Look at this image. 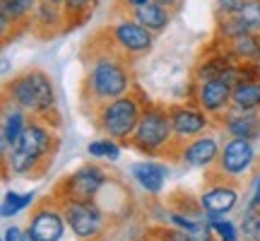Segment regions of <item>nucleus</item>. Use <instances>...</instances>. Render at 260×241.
<instances>
[{
    "instance_id": "9d476101",
    "label": "nucleus",
    "mask_w": 260,
    "mask_h": 241,
    "mask_svg": "<svg viewBox=\"0 0 260 241\" xmlns=\"http://www.w3.org/2000/svg\"><path fill=\"white\" fill-rule=\"evenodd\" d=\"M65 227H68V220L63 215L60 200L51 193L34 205V210L29 215L27 232L37 241H60L65 234Z\"/></svg>"
},
{
    "instance_id": "7c9ffc66",
    "label": "nucleus",
    "mask_w": 260,
    "mask_h": 241,
    "mask_svg": "<svg viewBox=\"0 0 260 241\" xmlns=\"http://www.w3.org/2000/svg\"><path fill=\"white\" fill-rule=\"evenodd\" d=\"M248 0H214V15H241Z\"/></svg>"
},
{
    "instance_id": "f03ea898",
    "label": "nucleus",
    "mask_w": 260,
    "mask_h": 241,
    "mask_svg": "<svg viewBox=\"0 0 260 241\" xmlns=\"http://www.w3.org/2000/svg\"><path fill=\"white\" fill-rule=\"evenodd\" d=\"M58 147H60V138H58L56 126L31 118L22 138L12 145L8 157L3 159V167L10 169L15 176L41 178L53 164Z\"/></svg>"
},
{
    "instance_id": "2f4dec72",
    "label": "nucleus",
    "mask_w": 260,
    "mask_h": 241,
    "mask_svg": "<svg viewBox=\"0 0 260 241\" xmlns=\"http://www.w3.org/2000/svg\"><path fill=\"white\" fill-rule=\"evenodd\" d=\"M149 3H154V0H116L113 3V12L116 15H128V12L142 8V5H149Z\"/></svg>"
},
{
    "instance_id": "bb28decb",
    "label": "nucleus",
    "mask_w": 260,
    "mask_h": 241,
    "mask_svg": "<svg viewBox=\"0 0 260 241\" xmlns=\"http://www.w3.org/2000/svg\"><path fill=\"white\" fill-rule=\"evenodd\" d=\"M31 203H34V193H15V191H8L5 198H3V217H12V215L22 213Z\"/></svg>"
},
{
    "instance_id": "393cba45",
    "label": "nucleus",
    "mask_w": 260,
    "mask_h": 241,
    "mask_svg": "<svg viewBox=\"0 0 260 241\" xmlns=\"http://www.w3.org/2000/svg\"><path fill=\"white\" fill-rule=\"evenodd\" d=\"M87 152H89L92 157H96V159H109V162H116V159L121 157V142L104 135L102 140H92V142L87 145Z\"/></svg>"
},
{
    "instance_id": "4c0bfd02",
    "label": "nucleus",
    "mask_w": 260,
    "mask_h": 241,
    "mask_svg": "<svg viewBox=\"0 0 260 241\" xmlns=\"http://www.w3.org/2000/svg\"><path fill=\"white\" fill-rule=\"evenodd\" d=\"M210 241H219V239H217V236H212V239H210Z\"/></svg>"
},
{
    "instance_id": "5701e85b",
    "label": "nucleus",
    "mask_w": 260,
    "mask_h": 241,
    "mask_svg": "<svg viewBox=\"0 0 260 241\" xmlns=\"http://www.w3.org/2000/svg\"><path fill=\"white\" fill-rule=\"evenodd\" d=\"M232 106L236 109H253L260 111V77L243 80L232 89Z\"/></svg>"
},
{
    "instance_id": "a211bd4d",
    "label": "nucleus",
    "mask_w": 260,
    "mask_h": 241,
    "mask_svg": "<svg viewBox=\"0 0 260 241\" xmlns=\"http://www.w3.org/2000/svg\"><path fill=\"white\" fill-rule=\"evenodd\" d=\"M31 29L39 37H58L68 32L63 5H51V3H39L37 12L31 17Z\"/></svg>"
},
{
    "instance_id": "b1692460",
    "label": "nucleus",
    "mask_w": 260,
    "mask_h": 241,
    "mask_svg": "<svg viewBox=\"0 0 260 241\" xmlns=\"http://www.w3.org/2000/svg\"><path fill=\"white\" fill-rule=\"evenodd\" d=\"M243 32H251L246 27V22L241 19V15H214V37L229 41V39L239 37Z\"/></svg>"
},
{
    "instance_id": "ddd939ff",
    "label": "nucleus",
    "mask_w": 260,
    "mask_h": 241,
    "mask_svg": "<svg viewBox=\"0 0 260 241\" xmlns=\"http://www.w3.org/2000/svg\"><path fill=\"white\" fill-rule=\"evenodd\" d=\"M169 116H171V126L176 133L178 142L193 140L198 135H203L214 126V120L193 102H181L169 106Z\"/></svg>"
},
{
    "instance_id": "4468645a",
    "label": "nucleus",
    "mask_w": 260,
    "mask_h": 241,
    "mask_svg": "<svg viewBox=\"0 0 260 241\" xmlns=\"http://www.w3.org/2000/svg\"><path fill=\"white\" fill-rule=\"evenodd\" d=\"M222 152V142L217 140L214 133H203L193 140H186L181 145V155H178V164H186L190 169H212L219 159Z\"/></svg>"
},
{
    "instance_id": "20e7f679",
    "label": "nucleus",
    "mask_w": 260,
    "mask_h": 241,
    "mask_svg": "<svg viewBox=\"0 0 260 241\" xmlns=\"http://www.w3.org/2000/svg\"><path fill=\"white\" fill-rule=\"evenodd\" d=\"M181 145L183 142H178L174 126H171L169 106L167 104L149 102L138 123V128L133 133V138L128 140V147L138 149L140 155H145L149 159L178 162Z\"/></svg>"
},
{
    "instance_id": "f8f14e48",
    "label": "nucleus",
    "mask_w": 260,
    "mask_h": 241,
    "mask_svg": "<svg viewBox=\"0 0 260 241\" xmlns=\"http://www.w3.org/2000/svg\"><path fill=\"white\" fill-rule=\"evenodd\" d=\"M232 84L224 80H205V82H193L190 87V102L198 104L210 118L214 120V128L224 113L232 109Z\"/></svg>"
},
{
    "instance_id": "cd10ccee",
    "label": "nucleus",
    "mask_w": 260,
    "mask_h": 241,
    "mask_svg": "<svg viewBox=\"0 0 260 241\" xmlns=\"http://www.w3.org/2000/svg\"><path fill=\"white\" fill-rule=\"evenodd\" d=\"M145 241H190V236L178 227H152L145 234Z\"/></svg>"
},
{
    "instance_id": "6ab92c4d",
    "label": "nucleus",
    "mask_w": 260,
    "mask_h": 241,
    "mask_svg": "<svg viewBox=\"0 0 260 241\" xmlns=\"http://www.w3.org/2000/svg\"><path fill=\"white\" fill-rule=\"evenodd\" d=\"M217 39V37H214ZM222 41V39H219ZM226 53L239 63H258L260 65V34L258 32H243L239 37L222 41Z\"/></svg>"
},
{
    "instance_id": "39448f33",
    "label": "nucleus",
    "mask_w": 260,
    "mask_h": 241,
    "mask_svg": "<svg viewBox=\"0 0 260 241\" xmlns=\"http://www.w3.org/2000/svg\"><path fill=\"white\" fill-rule=\"evenodd\" d=\"M147 104H149V99L142 94V89L133 87L128 94L102 104L92 113L94 128L99 130V133H104L106 138L118 140L121 145H128V140L133 138V133L138 128L142 113L147 109Z\"/></svg>"
},
{
    "instance_id": "0eeeda50",
    "label": "nucleus",
    "mask_w": 260,
    "mask_h": 241,
    "mask_svg": "<svg viewBox=\"0 0 260 241\" xmlns=\"http://www.w3.org/2000/svg\"><path fill=\"white\" fill-rule=\"evenodd\" d=\"M258 162V152L253 140H243V138H226L222 142V152L219 159L207 174L219 178H229V181H241L243 176L253 174V167Z\"/></svg>"
},
{
    "instance_id": "a878e982",
    "label": "nucleus",
    "mask_w": 260,
    "mask_h": 241,
    "mask_svg": "<svg viewBox=\"0 0 260 241\" xmlns=\"http://www.w3.org/2000/svg\"><path fill=\"white\" fill-rule=\"evenodd\" d=\"M243 241H260V207H246L239 222Z\"/></svg>"
},
{
    "instance_id": "aec40b11",
    "label": "nucleus",
    "mask_w": 260,
    "mask_h": 241,
    "mask_svg": "<svg viewBox=\"0 0 260 241\" xmlns=\"http://www.w3.org/2000/svg\"><path fill=\"white\" fill-rule=\"evenodd\" d=\"M130 174H133L135 184H138L142 191H147V193H152V195L161 193L164 181H167V176H169L167 167L159 164V162H138V164H133Z\"/></svg>"
},
{
    "instance_id": "f704fd0d",
    "label": "nucleus",
    "mask_w": 260,
    "mask_h": 241,
    "mask_svg": "<svg viewBox=\"0 0 260 241\" xmlns=\"http://www.w3.org/2000/svg\"><path fill=\"white\" fill-rule=\"evenodd\" d=\"M157 3H161V5H167L169 10H174V12H178V10L183 8V3H186V0H157Z\"/></svg>"
},
{
    "instance_id": "423d86ee",
    "label": "nucleus",
    "mask_w": 260,
    "mask_h": 241,
    "mask_svg": "<svg viewBox=\"0 0 260 241\" xmlns=\"http://www.w3.org/2000/svg\"><path fill=\"white\" fill-rule=\"evenodd\" d=\"M102 34L109 39L121 53H125V56L133 58V61L147 56L149 51L154 48V39H157L154 32H149L147 27H142L133 15H116V17L109 22V27L102 29Z\"/></svg>"
},
{
    "instance_id": "c9c22d12",
    "label": "nucleus",
    "mask_w": 260,
    "mask_h": 241,
    "mask_svg": "<svg viewBox=\"0 0 260 241\" xmlns=\"http://www.w3.org/2000/svg\"><path fill=\"white\" fill-rule=\"evenodd\" d=\"M19 241H37V239H34L29 232H22V239H19Z\"/></svg>"
},
{
    "instance_id": "72a5a7b5",
    "label": "nucleus",
    "mask_w": 260,
    "mask_h": 241,
    "mask_svg": "<svg viewBox=\"0 0 260 241\" xmlns=\"http://www.w3.org/2000/svg\"><path fill=\"white\" fill-rule=\"evenodd\" d=\"M19 239H22V229H19V227H8V229H5L3 241H19Z\"/></svg>"
},
{
    "instance_id": "7ed1b4c3",
    "label": "nucleus",
    "mask_w": 260,
    "mask_h": 241,
    "mask_svg": "<svg viewBox=\"0 0 260 241\" xmlns=\"http://www.w3.org/2000/svg\"><path fill=\"white\" fill-rule=\"evenodd\" d=\"M3 99L27 111L29 118L51 123L56 128L60 126L56 84L51 80V75L41 68H29L15 77H8L3 87Z\"/></svg>"
},
{
    "instance_id": "dca6fc26",
    "label": "nucleus",
    "mask_w": 260,
    "mask_h": 241,
    "mask_svg": "<svg viewBox=\"0 0 260 241\" xmlns=\"http://www.w3.org/2000/svg\"><path fill=\"white\" fill-rule=\"evenodd\" d=\"M217 128H222L229 138H243V140H253L255 142L260 138V111L232 106L219 118Z\"/></svg>"
},
{
    "instance_id": "e433bc0d",
    "label": "nucleus",
    "mask_w": 260,
    "mask_h": 241,
    "mask_svg": "<svg viewBox=\"0 0 260 241\" xmlns=\"http://www.w3.org/2000/svg\"><path fill=\"white\" fill-rule=\"evenodd\" d=\"M41 3H51V5H63L65 0H41Z\"/></svg>"
},
{
    "instance_id": "4be33fe9",
    "label": "nucleus",
    "mask_w": 260,
    "mask_h": 241,
    "mask_svg": "<svg viewBox=\"0 0 260 241\" xmlns=\"http://www.w3.org/2000/svg\"><path fill=\"white\" fill-rule=\"evenodd\" d=\"M99 3L102 0H65L63 12H65V22H68V32L87 24L89 17L94 15V10L99 8Z\"/></svg>"
},
{
    "instance_id": "c85d7f7f",
    "label": "nucleus",
    "mask_w": 260,
    "mask_h": 241,
    "mask_svg": "<svg viewBox=\"0 0 260 241\" xmlns=\"http://www.w3.org/2000/svg\"><path fill=\"white\" fill-rule=\"evenodd\" d=\"M212 229H214V236L219 241H239V234H241V229L236 227L234 222H229V220H224V217H219V220H214Z\"/></svg>"
},
{
    "instance_id": "58836bf2",
    "label": "nucleus",
    "mask_w": 260,
    "mask_h": 241,
    "mask_svg": "<svg viewBox=\"0 0 260 241\" xmlns=\"http://www.w3.org/2000/svg\"><path fill=\"white\" fill-rule=\"evenodd\" d=\"M239 241H243V239H239Z\"/></svg>"
},
{
    "instance_id": "f3484780",
    "label": "nucleus",
    "mask_w": 260,
    "mask_h": 241,
    "mask_svg": "<svg viewBox=\"0 0 260 241\" xmlns=\"http://www.w3.org/2000/svg\"><path fill=\"white\" fill-rule=\"evenodd\" d=\"M3 130H0V155H3V159L8 157V152L12 149V145L17 142L19 138H22V133L27 130L29 126V116L27 111H22L19 106H15V104H10L3 99Z\"/></svg>"
},
{
    "instance_id": "6e6552de",
    "label": "nucleus",
    "mask_w": 260,
    "mask_h": 241,
    "mask_svg": "<svg viewBox=\"0 0 260 241\" xmlns=\"http://www.w3.org/2000/svg\"><path fill=\"white\" fill-rule=\"evenodd\" d=\"M106 181L109 174L102 164H84L60 178L53 188V195L58 200H96Z\"/></svg>"
},
{
    "instance_id": "473e14b6",
    "label": "nucleus",
    "mask_w": 260,
    "mask_h": 241,
    "mask_svg": "<svg viewBox=\"0 0 260 241\" xmlns=\"http://www.w3.org/2000/svg\"><path fill=\"white\" fill-rule=\"evenodd\" d=\"M246 207H260V169H253L251 191H248V205Z\"/></svg>"
},
{
    "instance_id": "1a4fd4ad",
    "label": "nucleus",
    "mask_w": 260,
    "mask_h": 241,
    "mask_svg": "<svg viewBox=\"0 0 260 241\" xmlns=\"http://www.w3.org/2000/svg\"><path fill=\"white\" fill-rule=\"evenodd\" d=\"M70 232L80 241H99L106 234V213L96 200H60Z\"/></svg>"
},
{
    "instance_id": "c756f323",
    "label": "nucleus",
    "mask_w": 260,
    "mask_h": 241,
    "mask_svg": "<svg viewBox=\"0 0 260 241\" xmlns=\"http://www.w3.org/2000/svg\"><path fill=\"white\" fill-rule=\"evenodd\" d=\"M241 19L246 22V27L251 32L260 34V0H248L246 8L241 10Z\"/></svg>"
},
{
    "instance_id": "2eb2a0df",
    "label": "nucleus",
    "mask_w": 260,
    "mask_h": 241,
    "mask_svg": "<svg viewBox=\"0 0 260 241\" xmlns=\"http://www.w3.org/2000/svg\"><path fill=\"white\" fill-rule=\"evenodd\" d=\"M41 0H0V34L3 46L10 41V34L17 37L19 32L31 27V17Z\"/></svg>"
},
{
    "instance_id": "9b49d317",
    "label": "nucleus",
    "mask_w": 260,
    "mask_h": 241,
    "mask_svg": "<svg viewBox=\"0 0 260 241\" xmlns=\"http://www.w3.org/2000/svg\"><path fill=\"white\" fill-rule=\"evenodd\" d=\"M239 203V184L229 181V178H219L207 174V191L200 195V205L205 210V220L214 222L224 217L226 213H232Z\"/></svg>"
},
{
    "instance_id": "f257e3e1",
    "label": "nucleus",
    "mask_w": 260,
    "mask_h": 241,
    "mask_svg": "<svg viewBox=\"0 0 260 241\" xmlns=\"http://www.w3.org/2000/svg\"><path fill=\"white\" fill-rule=\"evenodd\" d=\"M84 75L80 87L84 113L92 116L102 104L118 99L135 87L133 58L121 53L102 32H96L84 46Z\"/></svg>"
},
{
    "instance_id": "412c9836",
    "label": "nucleus",
    "mask_w": 260,
    "mask_h": 241,
    "mask_svg": "<svg viewBox=\"0 0 260 241\" xmlns=\"http://www.w3.org/2000/svg\"><path fill=\"white\" fill-rule=\"evenodd\" d=\"M133 17L138 19L142 27H147L149 32H154V34H161V32H167L169 24H171V19H174V10H169L167 5H161V3H149V5H142V8L133 10L128 12Z\"/></svg>"
}]
</instances>
